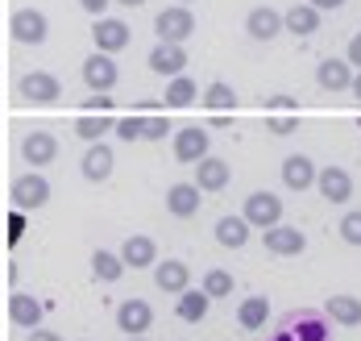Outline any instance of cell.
I'll list each match as a JSON object with an SVG mask.
<instances>
[{"mask_svg":"<svg viewBox=\"0 0 361 341\" xmlns=\"http://www.w3.org/2000/svg\"><path fill=\"white\" fill-rule=\"evenodd\" d=\"M200 109H208V113H237V92H233V83H208L204 92H200Z\"/></svg>","mask_w":361,"mask_h":341,"instance_id":"4316f807","label":"cell"},{"mask_svg":"<svg viewBox=\"0 0 361 341\" xmlns=\"http://www.w3.org/2000/svg\"><path fill=\"white\" fill-rule=\"evenodd\" d=\"M212 300H224V296H233V275L224 270V266H212V270H204V283H200Z\"/></svg>","mask_w":361,"mask_h":341,"instance_id":"836d02e7","label":"cell"},{"mask_svg":"<svg viewBox=\"0 0 361 341\" xmlns=\"http://www.w3.org/2000/svg\"><path fill=\"white\" fill-rule=\"evenodd\" d=\"M175 4H187V8H191V4H195V0H175Z\"/></svg>","mask_w":361,"mask_h":341,"instance_id":"c3c4849f","label":"cell"},{"mask_svg":"<svg viewBox=\"0 0 361 341\" xmlns=\"http://www.w3.org/2000/svg\"><path fill=\"white\" fill-rule=\"evenodd\" d=\"M307 4H316V8H320V13H332V8H341V4H345V0H307Z\"/></svg>","mask_w":361,"mask_h":341,"instance_id":"7bdbcfd3","label":"cell"},{"mask_svg":"<svg viewBox=\"0 0 361 341\" xmlns=\"http://www.w3.org/2000/svg\"><path fill=\"white\" fill-rule=\"evenodd\" d=\"M200 196H204V191L195 188V184H171V188H166V213H171V217H179V221L195 217V213H200V204H204Z\"/></svg>","mask_w":361,"mask_h":341,"instance_id":"603a6c76","label":"cell"},{"mask_svg":"<svg viewBox=\"0 0 361 341\" xmlns=\"http://www.w3.org/2000/svg\"><path fill=\"white\" fill-rule=\"evenodd\" d=\"M42 316H46V304L37 300V296H30V292H13L8 296V321L17 329H37Z\"/></svg>","mask_w":361,"mask_h":341,"instance_id":"e0dca14e","label":"cell"},{"mask_svg":"<svg viewBox=\"0 0 361 341\" xmlns=\"http://www.w3.org/2000/svg\"><path fill=\"white\" fill-rule=\"evenodd\" d=\"M166 133H175V129H171V116H166V113H145V133H142V142H162Z\"/></svg>","mask_w":361,"mask_h":341,"instance_id":"e575fe53","label":"cell"},{"mask_svg":"<svg viewBox=\"0 0 361 341\" xmlns=\"http://www.w3.org/2000/svg\"><path fill=\"white\" fill-rule=\"evenodd\" d=\"M112 133H121L125 142H142V133H145V113H129V116H121Z\"/></svg>","mask_w":361,"mask_h":341,"instance_id":"d590c367","label":"cell"},{"mask_svg":"<svg viewBox=\"0 0 361 341\" xmlns=\"http://www.w3.org/2000/svg\"><path fill=\"white\" fill-rule=\"evenodd\" d=\"M149 325H154V308H149V300H121V308H116V329L121 333H129V337H145L149 333Z\"/></svg>","mask_w":361,"mask_h":341,"instance_id":"ba28073f","label":"cell"},{"mask_svg":"<svg viewBox=\"0 0 361 341\" xmlns=\"http://www.w3.org/2000/svg\"><path fill=\"white\" fill-rule=\"evenodd\" d=\"M30 341H63V337H59L54 329H42V325H37V329H30Z\"/></svg>","mask_w":361,"mask_h":341,"instance_id":"b9f144b4","label":"cell"},{"mask_svg":"<svg viewBox=\"0 0 361 341\" xmlns=\"http://www.w3.org/2000/svg\"><path fill=\"white\" fill-rule=\"evenodd\" d=\"M245 34L253 42H270L283 34V13L279 8H270V4H257L250 8V17H245Z\"/></svg>","mask_w":361,"mask_h":341,"instance_id":"d6986e66","label":"cell"},{"mask_svg":"<svg viewBox=\"0 0 361 341\" xmlns=\"http://www.w3.org/2000/svg\"><path fill=\"white\" fill-rule=\"evenodd\" d=\"M262 241H266V250L270 254H279V258H295V254H303L307 250V233H299L295 225H270L262 229Z\"/></svg>","mask_w":361,"mask_h":341,"instance_id":"52a82bcc","label":"cell"},{"mask_svg":"<svg viewBox=\"0 0 361 341\" xmlns=\"http://www.w3.org/2000/svg\"><path fill=\"white\" fill-rule=\"evenodd\" d=\"M0 237H4V213H0Z\"/></svg>","mask_w":361,"mask_h":341,"instance_id":"7dc6e473","label":"cell"},{"mask_svg":"<svg viewBox=\"0 0 361 341\" xmlns=\"http://www.w3.org/2000/svg\"><path fill=\"white\" fill-rule=\"evenodd\" d=\"M266 129L279 133V138H287V133L299 129V109H295L290 96H274V100H266Z\"/></svg>","mask_w":361,"mask_h":341,"instance_id":"ac0fdd59","label":"cell"},{"mask_svg":"<svg viewBox=\"0 0 361 341\" xmlns=\"http://www.w3.org/2000/svg\"><path fill=\"white\" fill-rule=\"evenodd\" d=\"M228 179H233V167H228L224 158H216V154H204V158L195 162V179H191V184L200 191H224Z\"/></svg>","mask_w":361,"mask_h":341,"instance_id":"4fadbf2b","label":"cell"},{"mask_svg":"<svg viewBox=\"0 0 361 341\" xmlns=\"http://www.w3.org/2000/svg\"><path fill=\"white\" fill-rule=\"evenodd\" d=\"M112 4H121V8H142L145 0H112Z\"/></svg>","mask_w":361,"mask_h":341,"instance_id":"f6af8a7d","label":"cell"},{"mask_svg":"<svg viewBox=\"0 0 361 341\" xmlns=\"http://www.w3.org/2000/svg\"><path fill=\"white\" fill-rule=\"evenodd\" d=\"M270 341H295V333H290V329H283V333H274Z\"/></svg>","mask_w":361,"mask_h":341,"instance_id":"bcb514c9","label":"cell"},{"mask_svg":"<svg viewBox=\"0 0 361 341\" xmlns=\"http://www.w3.org/2000/svg\"><path fill=\"white\" fill-rule=\"evenodd\" d=\"M324 316L332 321V325H345V329H357L361 325V300L357 296H332V300L324 304Z\"/></svg>","mask_w":361,"mask_h":341,"instance_id":"d4e9b609","label":"cell"},{"mask_svg":"<svg viewBox=\"0 0 361 341\" xmlns=\"http://www.w3.org/2000/svg\"><path fill=\"white\" fill-rule=\"evenodd\" d=\"M349 67H357V71H361V34L349 38Z\"/></svg>","mask_w":361,"mask_h":341,"instance_id":"60d3db41","label":"cell"},{"mask_svg":"<svg viewBox=\"0 0 361 341\" xmlns=\"http://www.w3.org/2000/svg\"><path fill=\"white\" fill-rule=\"evenodd\" d=\"M316 83H320L324 92H349V83H353L349 59H324V63L316 67Z\"/></svg>","mask_w":361,"mask_h":341,"instance_id":"cb8c5ba5","label":"cell"},{"mask_svg":"<svg viewBox=\"0 0 361 341\" xmlns=\"http://www.w3.org/2000/svg\"><path fill=\"white\" fill-rule=\"evenodd\" d=\"M121 263L133 266V270L154 266V263H158V246H154V237H145V233H129V237H125V246H121Z\"/></svg>","mask_w":361,"mask_h":341,"instance_id":"7402d4cb","label":"cell"},{"mask_svg":"<svg viewBox=\"0 0 361 341\" xmlns=\"http://www.w3.org/2000/svg\"><path fill=\"white\" fill-rule=\"evenodd\" d=\"M287 329L295 333V341H328V337H332L328 316H320V312H299Z\"/></svg>","mask_w":361,"mask_h":341,"instance_id":"f1b7e54d","label":"cell"},{"mask_svg":"<svg viewBox=\"0 0 361 341\" xmlns=\"http://www.w3.org/2000/svg\"><path fill=\"white\" fill-rule=\"evenodd\" d=\"M129 341H145V337H129Z\"/></svg>","mask_w":361,"mask_h":341,"instance_id":"681fc988","label":"cell"},{"mask_svg":"<svg viewBox=\"0 0 361 341\" xmlns=\"http://www.w3.org/2000/svg\"><path fill=\"white\" fill-rule=\"evenodd\" d=\"M241 217H245L253 229H270V225L283 221V200H279L274 191H253L250 200H245V208H241Z\"/></svg>","mask_w":361,"mask_h":341,"instance_id":"8992f818","label":"cell"},{"mask_svg":"<svg viewBox=\"0 0 361 341\" xmlns=\"http://www.w3.org/2000/svg\"><path fill=\"white\" fill-rule=\"evenodd\" d=\"M200 100V83L191 76H171L166 79V96H162V104L166 109H191Z\"/></svg>","mask_w":361,"mask_h":341,"instance_id":"484cf974","label":"cell"},{"mask_svg":"<svg viewBox=\"0 0 361 341\" xmlns=\"http://www.w3.org/2000/svg\"><path fill=\"white\" fill-rule=\"evenodd\" d=\"M250 233H253V225L245 217H220L216 221V241L224 250H241V246L250 241Z\"/></svg>","mask_w":361,"mask_h":341,"instance_id":"4dcf8cb0","label":"cell"},{"mask_svg":"<svg viewBox=\"0 0 361 341\" xmlns=\"http://www.w3.org/2000/svg\"><path fill=\"white\" fill-rule=\"evenodd\" d=\"M8 200H13L21 213H37V208H46V204H50V179H46L42 171H25V175H17V179H13Z\"/></svg>","mask_w":361,"mask_h":341,"instance_id":"6da1fadb","label":"cell"},{"mask_svg":"<svg viewBox=\"0 0 361 341\" xmlns=\"http://www.w3.org/2000/svg\"><path fill=\"white\" fill-rule=\"evenodd\" d=\"M149 71L162 79L171 76H183V67H187V50H183V42H158L154 50H149Z\"/></svg>","mask_w":361,"mask_h":341,"instance_id":"8fae6325","label":"cell"},{"mask_svg":"<svg viewBox=\"0 0 361 341\" xmlns=\"http://www.w3.org/2000/svg\"><path fill=\"white\" fill-rule=\"evenodd\" d=\"M21 237H25V213L13 208V213H4V241H21Z\"/></svg>","mask_w":361,"mask_h":341,"instance_id":"74e56055","label":"cell"},{"mask_svg":"<svg viewBox=\"0 0 361 341\" xmlns=\"http://www.w3.org/2000/svg\"><path fill=\"white\" fill-rule=\"evenodd\" d=\"M316 188L328 204H349L353 200V175L345 167H320L316 171Z\"/></svg>","mask_w":361,"mask_h":341,"instance_id":"30bf717a","label":"cell"},{"mask_svg":"<svg viewBox=\"0 0 361 341\" xmlns=\"http://www.w3.org/2000/svg\"><path fill=\"white\" fill-rule=\"evenodd\" d=\"M316 162L307 158V154H287L283 158V184H287L290 191H307V188H316Z\"/></svg>","mask_w":361,"mask_h":341,"instance_id":"44dd1931","label":"cell"},{"mask_svg":"<svg viewBox=\"0 0 361 341\" xmlns=\"http://www.w3.org/2000/svg\"><path fill=\"white\" fill-rule=\"evenodd\" d=\"M154 30H158V42H187L195 34V13L187 4H171L154 17Z\"/></svg>","mask_w":361,"mask_h":341,"instance_id":"277c9868","label":"cell"},{"mask_svg":"<svg viewBox=\"0 0 361 341\" xmlns=\"http://www.w3.org/2000/svg\"><path fill=\"white\" fill-rule=\"evenodd\" d=\"M154 283H158V292H166V296H179L191 287V266L179 263V258H166V263H154Z\"/></svg>","mask_w":361,"mask_h":341,"instance_id":"ffe728a7","label":"cell"},{"mask_svg":"<svg viewBox=\"0 0 361 341\" xmlns=\"http://www.w3.org/2000/svg\"><path fill=\"white\" fill-rule=\"evenodd\" d=\"M112 109H116V100L109 92H92V100H83V113H112Z\"/></svg>","mask_w":361,"mask_h":341,"instance_id":"f35d334b","label":"cell"},{"mask_svg":"<svg viewBox=\"0 0 361 341\" xmlns=\"http://www.w3.org/2000/svg\"><path fill=\"white\" fill-rule=\"evenodd\" d=\"M109 4H112V0H79V8H83V13H92V17H104V13H109Z\"/></svg>","mask_w":361,"mask_h":341,"instance_id":"ab89813d","label":"cell"},{"mask_svg":"<svg viewBox=\"0 0 361 341\" xmlns=\"http://www.w3.org/2000/svg\"><path fill=\"white\" fill-rule=\"evenodd\" d=\"M116 79H121V71H116L112 54H100V50L87 54V63H83V83H87L92 92H112Z\"/></svg>","mask_w":361,"mask_h":341,"instance_id":"5bb4252c","label":"cell"},{"mask_svg":"<svg viewBox=\"0 0 361 341\" xmlns=\"http://www.w3.org/2000/svg\"><path fill=\"white\" fill-rule=\"evenodd\" d=\"M320 8L316 4H307V0H295L287 13H283V34H295V38H312L316 30H320Z\"/></svg>","mask_w":361,"mask_h":341,"instance_id":"7c38bea8","label":"cell"},{"mask_svg":"<svg viewBox=\"0 0 361 341\" xmlns=\"http://www.w3.org/2000/svg\"><path fill=\"white\" fill-rule=\"evenodd\" d=\"M125 270H129V266L121 263V254H112V250H96V254H92V275H96L100 283H116Z\"/></svg>","mask_w":361,"mask_h":341,"instance_id":"d6a6232c","label":"cell"},{"mask_svg":"<svg viewBox=\"0 0 361 341\" xmlns=\"http://www.w3.org/2000/svg\"><path fill=\"white\" fill-rule=\"evenodd\" d=\"M112 129H116L112 113H79V121H75V133L83 142H104V133H112Z\"/></svg>","mask_w":361,"mask_h":341,"instance_id":"1f68e13d","label":"cell"},{"mask_svg":"<svg viewBox=\"0 0 361 341\" xmlns=\"http://www.w3.org/2000/svg\"><path fill=\"white\" fill-rule=\"evenodd\" d=\"M266 321H270V300H266V296H250V300L237 304V325H241L245 333L266 329Z\"/></svg>","mask_w":361,"mask_h":341,"instance_id":"f546056e","label":"cell"},{"mask_svg":"<svg viewBox=\"0 0 361 341\" xmlns=\"http://www.w3.org/2000/svg\"><path fill=\"white\" fill-rule=\"evenodd\" d=\"M349 92L357 96V104H361V71H353V83H349Z\"/></svg>","mask_w":361,"mask_h":341,"instance_id":"ee69618b","label":"cell"},{"mask_svg":"<svg viewBox=\"0 0 361 341\" xmlns=\"http://www.w3.org/2000/svg\"><path fill=\"white\" fill-rule=\"evenodd\" d=\"M208 308H212V296L200 287H187V292H179V304H175V312H179V321H187V325H200L204 316H208Z\"/></svg>","mask_w":361,"mask_h":341,"instance_id":"83f0119b","label":"cell"},{"mask_svg":"<svg viewBox=\"0 0 361 341\" xmlns=\"http://www.w3.org/2000/svg\"><path fill=\"white\" fill-rule=\"evenodd\" d=\"M133 38V30H129V21H121V17H96L92 21V42H96V50L100 54H116V50H125Z\"/></svg>","mask_w":361,"mask_h":341,"instance_id":"5b68a950","label":"cell"},{"mask_svg":"<svg viewBox=\"0 0 361 341\" xmlns=\"http://www.w3.org/2000/svg\"><path fill=\"white\" fill-rule=\"evenodd\" d=\"M17 96L25 104H59L63 100V83L50 71H25V76L17 79Z\"/></svg>","mask_w":361,"mask_h":341,"instance_id":"3957f363","label":"cell"},{"mask_svg":"<svg viewBox=\"0 0 361 341\" xmlns=\"http://www.w3.org/2000/svg\"><path fill=\"white\" fill-rule=\"evenodd\" d=\"M8 34L21 46H42V42L50 38V17L42 8H17L8 17Z\"/></svg>","mask_w":361,"mask_h":341,"instance_id":"7a4b0ae2","label":"cell"},{"mask_svg":"<svg viewBox=\"0 0 361 341\" xmlns=\"http://www.w3.org/2000/svg\"><path fill=\"white\" fill-rule=\"evenodd\" d=\"M175 158L179 162H200L204 154H212V133L204 125H187V129H175Z\"/></svg>","mask_w":361,"mask_h":341,"instance_id":"9c48e42d","label":"cell"},{"mask_svg":"<svg viewBox=\"0 0 361 341\" xmlns=\"http://www.w3.org/2000/svg\"><path fill=\"white\" fill-rule=\"evenodd\" d=\"M83 179L87 184H104L112 175V167H116V154H112L109 142H87V154H83Z\"/></svg>","mask_w":361,"mask_h":341,"instance_id":"2e32d148","label":"cell"},{"mask_svg":"<svg viewBox=\"0 0 361 341\" xmlns=\"http://www.w3.org/2000/svg\"><path fill=\"white\" fill-rule=\"evenodd\" d=\"M21 158H25L30 167H50V162L59 158V138L46 133V129L25 133V138H21Z\"/></svg>","mask_w":361,"mask_h":341,"instance_id":"9a60e30c","label":"cell"},{"mask_svg":"<svg viewBox=\"0 0 361 341\" xmlns=\"http://www.w3.org/2000/svg\"><path fill=\"white\" fill-rule=\"evenodd\" d=\"M0 275H4V270H0Z\"/></svg>","mask_w":361,"mask_h":341,"instance_id":"f907efd6","label":"cell"},{"mask_svg":"<svg viewBox=\"0 0 361 341\" xmlns=\"http://www.w3.org/2000/svg\"><path fill=\"white\" fill-rule=\"evenodd\" d=\"M336 233H341L349 246H361V208L345 213V217H341V225H336Z\"/></svg>","mask_w":361,"mask_h":341,"instance_id":"8d00e7d4","label":"cell"}]
</instances>
